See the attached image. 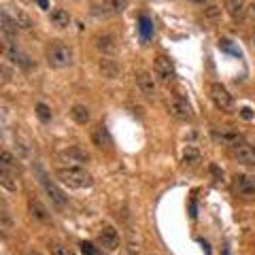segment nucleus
Masks as SVG:
<instances>
[{"mask_svg": "<svg viewBox=\"0 0 255 255\" xmlns=\"http://www.w3.org/2000/svg\"><path fill=\"white\" fill-rule=\"evenodd\" d=\"M55 179L60 183L68 187H75V189H83V187H92V174L87 172L83 166H64V168L55 170Z\"/></svg>", "mask_w": 255, "mask_h": 255, "instance_id": "1", "label": "nucleus"}, {"mask_svg": "<svg viewBox=\"0 0 255 255\" xmlns=\"http://www.w3.org/2000/svg\"><path fill=\"white\" fill-rule=\"evenodd\" d=\"M47 64L51 68H66L73 64V49L62 41H53L47 47Z\"/></svg>", "mask_w": 255, "mask_h": 255, "instance_id": "2", "label": "nucleus"}, {"mask_svg": "<svg viewBox=\"0 0 255 255\" xmlns=\"http://www.w3.org/2000/svg\"><path fill=\"white\" fill-rule=\"evenodd\" d=\"M211 100L215 102V107H217L219 111H223V113H232L234 98L221 83H213L211 85Z\"/></svg>", "mask_w": 255, "mask_h": 255, "instance_id": "3", "label": "nucleus"}, {"mask_svg": "<svg viewBox=\"0 0 255 255\" xmlns=\"http://www.w3.org/2000/svg\"><path fill=\"white\" fill-rule=\"evenodd\" d=\"M166 109H168V113L174 119H179V122H191V119H194V111H191L189 102L183 100V98H177V96L168 98V102H166Z\"/></svg>", "mask_w": 255, "mask_h": 255, "instance_id": "4", "label": "nucleus"}, {"mask_svg": "<svg viewBox=\"0 0 255 255\" xmlns=\"http://www.w3.org/2000/svg\"><path fill=\"white\" fill-rule=\"evenodd\" d=\"M153 75L157 81L162 83H172L174 81V66L168 58H164V55H157L155 58V64H153Z\"/></svg>", "mask_w": 255, "mask_h": 255, "instance_id": "5", "label": "nucleus"}, {"mask_svg": "<svg viewBox=\"0 0 255 255\" xmlns=\"http://www.w3.org/2000/svg\"><path fill=\"white\" fill-rule=\"evenodd\" d=\"M136 85L145 98H155L157 96V81L151 73H145V70L136 73Z\"/></svg>", "mask_w": 255, "mask_h": 255, "instance_id": "6", "label": "nucleus"}, {"mask_svg": "<svg viewBox=\"0 0 255 255\" xmlns=\"http://www.w3.org/2000/svg\"><path fill=\"white\" fill-rule=\"evenodd\" d=\"M234 191L238 196H245V198L255 196V174H236L234 177Z\"/></svg>", "mask_w": 255, "mask_h": 255, "instance_id": "7", "label": "nucleus"}, {"mask_svg": "<svg viewBox=\"0 0 255 255\" xmlns=\"http://www.w3.org/2000/svg\"><path fill=\"white\" fill-rule=\"evenodd\" d=\"M98 243H100V247H105L107 251H115L119 247V232L113 226H102L98 232Z\"/></svg>", "mask_w": 255, "mask_h": 255, "instance_id": "8", "label": "nucleus"}, {"mask_svg": "<svg viewBox=\"0 0 255 255\" xmlns=\"http://www.w3.org/2000/svg\"><path fill=\"white\" fill-rule=\"evenodd\" d=\"M94 43H96V49H98L102 55H113L119 49L117 38L113 34H109V32H102V34H98L94 38Z\"/></svg>", "mask_w": 255, "mask_h": 255, "instance_id": "9", "label": "nucleus"}, {"mask_svg": "<svg viewBox=\"0 0 255 255\" xmlns=\"http://www.w3.org/2000/svg\"><path fill=\"white\" fill-rule=\"evenodd\" d=\"M41 183H43V187H45V191H47V196L51 198V202H53L55 206H60V209H62V206H66L68 198L64 196V191H62L58 185H55L53 181H49V179L45 177V174H41Z\"/></svg>", "mask_w": 255, "mask_h": 255, "instance_id": "10", "label": "nucleus"}, {"mask_svg": "<svg viewBox=\"0 0 255 255\" xmlns=\"http://www.w3.org/2000/svg\"><path fill=\"white\" fill-rule=\"evenodd\" d=\"M232 155L245 166H255V145H249V142H241L232 149Z\"/></svg>", "mask_w": 255, "mask_h": 255, "instance_id": "11", "label": "nucleus"}, {"mask_svg": "<svg viewBox=\"0 0 255 255\" xmlns=\"http://www.w3.org/2000/svg\"><path fill=\"white\" fill-rule=\"evenodd\" d=\"M0 28H2V34H4L6 41H13V38L17 36V32H19L17 21H15V17H11L6 9L0 13Z\"/></svg>", "mask_w": 255, "mask_h": 255, "instance_id": "12", "label": "nucleus"}, {"mask_svg": "<svg viewBox=\"0 0 255 255\" xmlns=\"http://www.w3.org/2000/svg\"><path fill=\"white\" fill-rule=\"evenodd\" d=\"M92 140H94V145L100 149H111V145H113V138H111L107 126H102V124L92 128Z\"/></svg>", "mask_w": 255, "mask_h": 255, "instance_id": "13", "label": "nucleus"}, {"mask_svg": "<svg viewBox=\"0 0 255 255\" xmlns=\"http://www.w3.org/2000/svg\"><path fill=\"white\" fill-rule=\"evenodd\" d=\"M213 138L217 140V142H221V145H226V147H236V145H241L243 142V136L238 132H234V130H215L213 132Z\"/></svg>", "mask_w": 255, "mask_h": 255, "instance_id": "14", "label": "nucleus"}, {"mask_svg": "<svg viewBox=\"0 0 255 255\" xmlns=\"http://www.w3.org/2000/svg\"><path fill=\"white\" fill-rule=\"evenodd\" d=\"M60 157H62V159H68V162H75L77 166L90 162V153H87V151H83V149H79V147H68V149L60 151Z\"/></svg>", "mask_w": 255, "mask_h": 255, "instance_id": "15", "label": "nucleus"}, {"mask_svg": "<svg viewBox=\"0 0 255 255\" xmlns=\"http://www.w3.org/2000/svg\"><path fill=\"white\" fill-rule=\"evenodd\" d=\"M98 68L105 79H119L122 77V68H119V64L113 60V58H102L98 62Z\"/></svg>", "mask_w": 255, "mask_h": 255, "instance_id": "16", "label": "nucleus"}, {"mask_svg": "<svg viewBox=\"0 0 255 255\" xmlns=\"http://www.w3.org/2000/svg\"><path fill=\"white\" fill-rule=\"evenodd\" d=\"M70 19H73V17H70V13L66 9H60V6H58V9H51L49 11V23H51L53 28H58V30L68 28L70 26Z\"/></svg>", "mask_w": 255, "mask_h": 255, "instance_id": "17", "label": "nucleus"}, {"mask_svg": "<svg viewBox=\"0 0 255 255\" xmlns=\"http://www.w3.org/2000/svg\"><path fill=\"white\" fill-rule=\"evenodd\" d=\"M223 6H226V11L232 19H243L247 15L245 0H223Z\"/></svg>", "mask_w": 255, "mask_h": 255, "instance_id": "18", "label": "nucleus"}, {"mask_svg": "<svg viewBox=\"0 0 255 255\" xmlns=\"http://www.w3.org/2000/svg\"><path fill=\"white\" fill-rule=\"evenodd\" d=\"M0 185H2L6 191H17L19 189L17 172L9 170V168H0Z\"/></svg>", "mask_w": 255, "mask_h": 255, "instance_id": "19", "label": "nucleus"}, {"mask_svg": "<svg viewBox=\"0 0 255 255\" xmlns=\"http://www.w3.org/2000/svg\"><path fill=\"white\" fill-rule=\"evenodd\" d=\"M28 209H30V215H32V217H34V219H38V221L47 223V221L51 219L49 211H47L45 206H43L41 202L36 200V198H30V200H28Z\"/></svg>", "mask_w": 255, "mask_h": 255, "instance_id": "20", "label": "nucleus"}, {"mask_svg": "<svg viewBox=\"0 0 255 255\" xmlns=\"http://www.w3.org/2000/svg\"><path fill=\"white\" fill-rule=\"evenodd\" d=\"M128 9V0H105L102 2V13L107 15H119Z\"/></svg>", "mask_w": 255, "mask_h": 255, "instance_id": "21", "label": "nucleus"}, {"mask_svg": "<svg viewBox=\"0 0 255 255\" xmlns=\"http://www.w3.org/2000/svg\"><path fill=\"white\" fill-rule=\"evenodd\" d=\"M13 17H15V21H17V26H19V30H32L34 28V21H32V17L30 15L23 11V9H15L13 11Z\"/></svg>", "mask_w": 255, "mask_h": 255, "instance_id": "22", "label": "nucleus"}, {"mask_svg": "<svg viewBox=\"0 0 255 255\" xmlns=\"http://www.w3.org/2000/svg\"><path fill=\"white\" fill-rule=\"evenodd\" d=\"M70 117L81 126L90 124V111H87V107H83V105H75L73 109H70Z\"/></svg>", "mask_w": 255, "mask_h": 255, "instance_id": "23", "label": "nucleus"}, {"mask_svg": "<svg viewBox=\"0 0 255 255\" xmlns=\"http://www.w3.org/2000/svg\"><path fill=\"white\" fill-rule=\"evenodd\" d=\"M200 162V151L196 147H187L183 151V166H187V168H194V166Z\"/></svg>", "mask_w": 255, "mask_h": 255, "instance_id": "24", "label": "nucleus"}, {"mask_svg": "<svg viewBox=\"0 0 255 255\" xmlns=\"http://www.w3.org/2000/svg\"><path fill=\"white\" fill-rule=\"evenodd\" d=\"M0 230H2L4 234H9L13 230V219H11V215L6 211L4 204H2V211H0Z\"/></svg>", "mask_w": 255, "mask_h": 255, "instance_id": "25", "label": "nucleus"}, {"mask_svg": "<svg viewBox=\"0 0 255 255\" xmlns=\"http://www.w3.org/2000/svg\"><path fill=\"white\" fill-rule=\"evenodd\" d=\"M0 164H2V168H9V170H15V172H17V168H19L17 159H15L9 151H2V153H0Z\"/></svg>", "mask_w": 255, "mask_h": 255, "instance_id": "26", "label": "nucleus"}, {"mask_svg": "<svg viewBox=\"0 0 255 255\" xmlns=\"http://www.w3.org/2000/svg\"><path fill=\"white\" fill-rule=\"evenodd\" d=\"M49 251H51V255H75L73 251L68 249V247H64L60 243H51L49 245Z\"/></svg>", "mask_w": 255, "mask_h": 255, "instance_id": "27", "label": "nucleus"}, {"mask_svg": "<svg viewBox=\"0 0 255 255\" xmlns=\"http://www.w3.org/2000/svg\"><path fill=\"white\" fill-rule=\"evenodd\" d=\"M36 115L41 117V122H49V119H51V111L47 109V105H43V102H41V105H36Z\"/></svg>", "mask_w": 255, "mask_h": 255, "instance_id": "28", "label": "nucleus"}, {"mask_svg": "<svg viewBox=\"0 0 255 255\" xmlns=\"http://www.w3.org/2000/svg\"><path fill=\"white\" fill-rule=\"evenodd\" d=\"M219 13H221V9H219V6H215V4H211V6H206V9H204V15L209 19H217Z\"/></svg>", "mask_w": 255, "mask_h": 255, "instance_id": "29", "label": "nucleus"}, {"mask_svg": "<svg viewBox=\"0 0 255 255\" xmlns=\"http://www.w3.org/2000/svg\"><path fill=\"white\" fill-rule=\"evenodd\" d=\"M81 249H83V255H96V249H94L90 243H83V245H81Z\"/></svg>", "mask_w": 255, "mask_h": 255, "instance_id": "30", "label": "nucleus"}, {"mask_svg": "<svg viewBox=\"0 0 255 255\" xmlns=\"http://www.w3.org/2000/svg\"><path fill=\"white\" fill-rule=\"evenodd\" d=\"M247 15H249V19L255 23V2L253 4H249V6H247Z\"/></svg>", "mask_w": 255, "mask_h": 255, "instance_id": "31", "label": "nucleus"}, {"mask_svg": "<svg viewBox=\"0 0 255 255\" xmlns=\"http://www.w3.org/2000/svg\"><path fill=\"white\" fill-rule=\"evenodd\" d=\"M191 2H196V4H200V6H204V4H209L211 0H191Z\"/></svg>", "mask_w": 255, "mask_h": 255, "instance_id": "32", "label": "nucleus"}, {"mask_svg": "<svg viewBox=\"0 0 255 255\" xmlns=\"http://www.w3.org/2000/svg\"><path fill=\"white\" fill-rule=\"evenodd\" d=\"M30 255H41V253H38V251H30Z\"/></svg>", "mask_w": 255, "mask_h": 255, "instance_id": "33", "label": "nucleus"}, {"mask_svg": "<svg viewBox=\"0 0 255 255\" xmlns=\"http://www.w3.org/2000/svg\"><path fill=\"white\" fill-rule=\"evenodd\" d=\"M253 45H255V34H253Z\"/></svg>", "mask_w": 255, "mask_h": 255, "instance_id": "34", "label": "nucleus"}]
</instances>
